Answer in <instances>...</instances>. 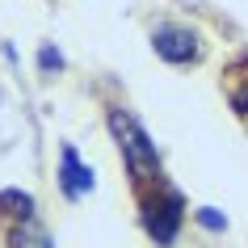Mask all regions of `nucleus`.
Listing matches in <instances>:
<instances>
[{
  "mask_svg": "<svg viewBox=\"0 0 248 248\" xmlns=\"http://www.w3.org/2000/svg\"><path fill=\"white\" fill-rule=\"evenodd\" d=\"M0 215L13 219V223H26L34 215V198L26 189H0Z\"/></svg>",
  "mask_w": 248,
  "mask_h": 248,
  "instance_id": "obj_5",
  "label": "nucleus"
},
{
  "mask_svg": "<svg viewBox=\"0 0 248 248\" xmlns=\"http://www.w3.org/2000/svg\"><path fill=\"white\" fill-rule=\"evenodd\" d=\"M42 67L51 72V67H59V59H55V51H42Z\"/></svg>",
  "mask_w": 248,
  "mask_h": 248,
  "instance_id": "obj_8",
  "label": "nucleus"
},
{
  "mask_svg": "<svg viewBox=\"0 0 248 248\" xmlns=\"http://www.w3.org/2000/svg\"><path fill=\"white\" fill-rule=\"evenodd\" d=\"M198 219L206 223V227H223V219H219V215H215V210H198Z\"/></svg>",
  "mask_w": 248,
  "mask_h": 248,
  "instance_id": "obj_7",
  "label": "nucleus"
},
{
  "mask_svg": "<svg viewBox=\"0 0 248 248\" xmlns=\"http://www.w3.org/2000/svg\"><path fill=\"white\" fill-rule=\"evenodd\" d=\"M63 189L72 198H80V194H89L93 189V169H84L80 164V156H76V147H63Z\"/></svg>",
  "mask_w": 248,
  "mask_h": 248,
  "instance_id": "obj_4",
  "label": "nucleus"
},
{
  "mask_svg": "<svg viewBox=\"0 0 248 248\" xmlns=\"http://www.w3.org/2000/svg\"><path fill=\"white\" fill-rule=\"evenodd\" d=\"M152 42H156V55L169 59V63H189V59H198V34L185 30V26H160Z\"/></svg>",
  "mask_w": 248,
  "mask_h": 248,
  "instance_id": "obj_3",
  "label": "nucleus"
},
{
  "mask_svg": "<svg viewBox=\"0 0 248 248\" xmlns=\"http://www.w3.org/2000/svg\"><path fill=\"white\" fill-rule=\"evenodd\" d=\"M143 227L156 244H172L177 240V227H181V198L172 189H160V194L143 198Z\"/></svg>",
  "mask_w": 248,
  "mask_h": 248,
  "instance_id": "obj_2",
  "label": "nucleus"
},
{
  "mask_svg": "<svg viewBox=\"0 0 248 248\" xmlns=\"http://www.w3.org/2000/svg\"><path fill=\"white\" fill-rule=\"evenodd\" d=\"M109 126H114V139L122 143V160H126L131 177H135L139 185L156 181V177H160V152L152 147V139L143 135V126H139L135 118H126L122 109L109 114Z\"/></svg>",
  "mask_w": 248,
  "mask_h": 248,
  "instance_id": "obj_1",
  "label": "nucleus"
},
{
  "mask_svg": "<svg viewBox=\"0 0 248 248\" xmlns=\"http://www.w3.org/2000/svg\"><path fill=\"white\" fill-rule=\"evenodd\" d=\"M9 248H51V235L42 232L34 219H26L9 232Z\"/></svg>",
  "mask_w": 248,
  "mask_h": 248,
  "instance_id": "obj_6",
  "label": "nucleus"
}]
</instances>
